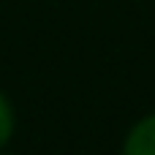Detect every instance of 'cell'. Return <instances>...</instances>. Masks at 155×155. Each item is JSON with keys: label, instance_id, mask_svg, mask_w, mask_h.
Masks as SVG:
<instances>
[{"label": "cell", "instance_id": "obj_1", "mask_svg": "<svg viewBox=\"0 0 155 155\" xmlns=\"http://www.w3.org/2000/svg\"><path fill=\"white\" fill-rule=\"evenodd\" d=\"M123 155H155V114L139 120L125 136Z\"/></svg>", "mask_w": 155, "mask_h": 155}, {"label": "cell", "instance_id": "obj_2", "mask_svg": "<svg viewBox=\"0 0 155 155\" xmlns=\"http://www.w3.org/2000/svg\"><path fill=\"white\" fill-rule=\"evenodd\" d=\"M11 131H14V109H11L8 98L0 93V147L11 139Z\"/></svg>", "mask_w": 155, "mask_h": 155}]
</instances>
